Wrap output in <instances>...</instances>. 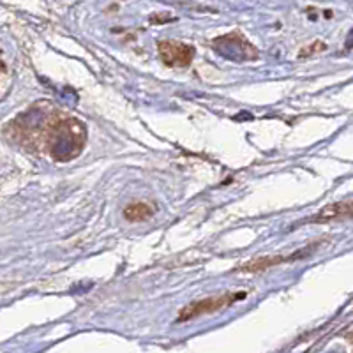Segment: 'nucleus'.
I'll return each instance as SVG.
<instances>
[{
    "instance_id": "nucleus-1",
    "label": "nucleus",
    "mask_w": 353,
    "mask_h": 353,
    "mask_svg": "<svg viewBox=\"0 0 353 353\" xmlns=\"http://www.w3.org/2000/svg\"><path fill=\"white\" fill-rule=\"evenodd\" d=\"M39 141L53 159L65 163L74 159L83 150L85 125L80 124L77 119L55 115V113L50 119L41 117Z\"/></svg>"
},
{
    "instance_id": "nucleus-2",
    "label": "nucleus",
    "mask_w": 353,
    "mask_h": 353,
    "mask_svg": "<svg viewBox=\"0 0 353 353\" xmlns=\"http://www.w3.org/2000/svg\"><path fill=\"white\" fill-rule=\"evenodd\" d=\"M212 48L219 53L221 57L230 59L235 62L256 61L258 50L253 43H249L242 34L232 32L226 36H221L212 41Z\"/></svg>"
},
{
    "instance_id": "nucleus-3",
    "label": "nucleus",
    "mask_w": 353,
    "mask_h": 353,
    "mask_svg": "<svg viewBox=\"0 0 353 353\" xmlns=\"http://www.w3.org/2000/svg\"><path fill=\"white\" fill-rule=\"evenodd\" d=\"M245 295H248L245 292L225 293V295H217V297L201 299V301H198V302H191V304L185 305L184 309H181V313H179L176 321L181 323V321L194 320V318L203 316V314L217 313L219 309H225V307H228V305L235 304V302L244 301Z\"/></svg>"
},
{
    "instance_id": "nucleus-4",
    "label": "nucleus",
    "mask_w": 353,
    "mask_h": 353,
    "mask_svg": "<svg viewBox=\"0 0 353 353\" xmlns=\"http://www.w3.org/2000/svg\"><path fill=\"white\" fill-rule=\"evenodd\" d=\"M161 61L170 68H185L193 62L196 55V48L188 43H181L175 39H165L157 43Z\"/></svg>"
},
{
    "instance_id": "nucleus-5",
    "label": "nucleus",
    "mask_w": 353,
    "mask_h": 353,
    "mask_svg": "<svg viewBox=\"0 0 353 353\" xmlns=\"http://www.w3.org/2000/svg\"><path fill=\"white\" fill-rule=\"evenodd\" d=\"M313 253V248H305L297 251V253L293 254H286V256H269V258H258L254 261H249V263L242 265L241 272H261V270H267L274 265H279V263H290V261H295V260H301V258L309 256V254Z\"/></svg>"
},
{
    "instance_id": "nucleus-6",
    "label": "nucleus",
    "mask_w": 353,
    "mask_h": 353,
    "mask_svg": "<svg viewBox=\"0 0 353 353\" xmlns=\"http://www.w3.org/2000/svg\"><path fill=\"white\" fill-rule=\"evenodd\" d=\"M346 217H353V201H339V203L327 205L325 209H321L311 221L327 223V221L346 219Z\"/></svg>"
},
{
    "instance_id": "nucleus-7",
    "label": "nucleus",
    "mask_w": 353,
    "mask_h": 353,
    "mask_svg": "<svg viewBox=\"0 0 353 353\" xmlns=\"http://www.w3.org/2000/svg\"><path fill=\"white\" fill-rule=\"evenodd\" d=\"M154 216V210L150 205L143 203V201H134V203L128 205L124 209V217L131 223H140V221H147Z\"/></svg>"
},
{
    "instance_id": "nucleus-8",
    "label": "nucleus",
    "mask_w": 353,
    "mask_h": 353,
    "mask_svg": "<svg viewBox=\"0 0 353 353\" xmlns=\"http://www.w3.org/2000/svg\"><path fill=\"white\" fill-rule=\"evenodd\" d=\"M327 50V44L321 43V41H314L313 44H309L305 48L301 50L299 53V59H307V57H313L314 53H320V52H325Z\"/></svg>"
},
{
    "instance_id": "nucleus-9",
    "label": "nucleus",
    "mask_w": 353,
    "mask_h": 353,
    "mask_svg": "<svg viewBox=\"0 0 353 353\" xmlns=\"http://www.w3.org/2000/svg\"><path fill=\"white\" fill-rule=\"evenodd\" d=\"M346 48H353V30L348 34V39H346Z\"/></svg>"
}]
</instances>
